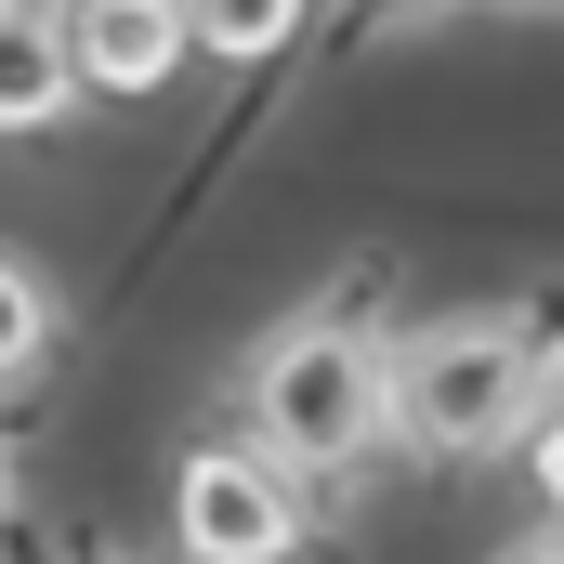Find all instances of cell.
<instances>
[{
    "instance_id": "1",
    "label": "cell",
    "mask_w": 564,
    "mask_h": 564,
    "mask_svg": "<svg viewBox=\"0 0 564 564\" xmlns=\"http://www.w3.org/2000/svg\"><path fill=\"white\" fill-rule=\"evenodd\" d=\"M237 421L263 433L302 473H355L381 433H394V341L355 315V302H315L263 328V355L237 368Z\"/></svg>"
},
{
    "instance_id": "2",
    "label": "cell",
    "mask_w": 564,
    "mask_h": 564,
    "mask_svg": "<svg viewBox=\"0 0 564 564\" xmlns=\"http://www.w3.org/2000/svg\"><path fill=\"white\" fill-rule=\"evenodd\" d=\"M552 394L564 381H552L525 315H446L421 341H394V433L421 459H499V446L539 433Z\"/></svg>"
},
{
    "instance_id": "11",
    "label": "cell",
    "mask_w": 564,
    "mask_h": 564,
    "mask_svg": "<svg viewBox=\"0 0 564 564\" xmlns=\"http://www.w3.org/2000/svg\"><path fill=\"white\" fill-rule=\"evenodd\" d=\"M0 13H26V26H79V0H0Z\"/></svg>"
},
{
    "instance_id": "7",
    "label": "cell",
    "mask_w": 564,
    "mask_h": 564,
    "mask_svg": "<svg viewBox=\"0 0 564 564\" xmlns=\"http://www.w3.org/2000/svg\"><path fill=\"white\" fill-rule=\"evenodd\" d=\"M40 355H53V289H40V263H13V408L40 394Z\"/></svg>"
},
{
    "instance_id": "6",
    "label": "cell",
    "mask_w": 564,
    "mask_h": 564,
    "mask_svg": "<svg viewBox=\"0 0 564 564\" xmlns=\"http://www.w3.org/2000/svg\"><path fill=\"white\" fill-rule=\"evenodd\" d=\"M184 13H197V53H224V66H276L315 0H184Z\"/></svg>"
},
{
    "instance_id": "3",
    "label": "cell",
    "mask_w": 564,
    "mask_h": 564,
    "mask_svg": "<svg viewBox=\"0 0 564 564\" xmlns=\"http://www.w3.org/2000/svg\"><path fill=\"white\" fill-rule=\"evenodd\" d=\"M302 459H276L263 433H224V446H184L171 473V525L197 564H289L302 552Z\"/></svg>"
},
{
    "instance_id": "14",
    "label": "cell",
    "mask_w": 564,
    "mask_h": 564,
    "mask_svg": "<svg viewBox=\"0 0 564 564\" xmlns=\"http://www.w3.org/2000/svg\"><path fill=\"white\" fill-rule=\"evenodd\" d=\"M552 525H564V512H552Z\"/></svg>"
},
{
    "instance_id": "12",
    "label": "cell",
    "mask_w": 564,
    "mask_h": 564,
    "mask_svg": "<svg viewBox=\"0 0 564 564\" xmlns=\"http://www.w3.org/2000/svg\"><path fill=\"white\" fill-rule=\"evenodd\" d=\"M512 13H564V0H512Z\"/></svg>"
},
{
    "instance_id": "9",
    "label": "cell",
    "mask_w": 564,
    "mask_h": 564,
    "mask_svg": "<svg viewBox=\"0 0 564 564\" xmlns=\"http://www.w3.org/2000/svg\"><path fill=\"white\" fill-rule=\"evenodd\" d=\"M433 13H459V0H355V13H341V40H381V26H433Z\"/></svg>"
},
{
    "instance_id": "8",
    "label": "cell",
    "mask_w": 564,
    "mask_h": 564,
    "mask_svg": "<svg viewBox=\"0 0 564 564\" xmlns=\"http://www.w3.org/2000/svg\"><path fill=\"white\" fill-rule=\"evenodd\" d=\"M525 473H539V499L564 512V394L539 408V433H525Z\"/></svg>"
},
{
    "instance_id": "10",
    "label": "cell",
    "mask_w": 564,
    "mask_h": 564,
    "mask_svg": "<svg viewBox=\"0 0 564 564\" xmlns=\"http://www.w3.org/2000/svg\"><path fill=\"white\" fill-rule=\"evenodd\" d=\"M499 564H564V525H539V539H512Z\"/></svg>"
},
{
    "instance_id": "5",
    "label": "cell",
    "mask_w": 564,
    "mask_h": 564,
    "mask_svg": "<svg viewBox=\"0 0 564 564\" xmlns=\"http://www.w3.org/2000/svg\"><path fill=\"white\" fill-rule=\"evenodd\" d=\"M79 93H93L79 40H66V26H26V13H0V119H13V132H53Z\"/></svg>"
},
{
    "instance_id": "13",
    "label": "cell",
    "mask_w": 564,
    "mask_h": 564,
    "mask_svg": "<svg viewBox=\"0 0 564 564\" xmlns=\"http://www.w3.org/2000/svg\"><path fill=\"white\" fill-rule=\"evenodd\" d=\"M79 564H132V552H79Z\"/></svg>"
},
{
    "instance_id": "4",
    "label": "cell",
    "mask_w": 564,
    "mask_h": 564,
    "mask_svg": "<svg viewBox=\"0 0 564 564\" xmlns=\"http://www.w3.org/2000/svg\"><path fill=\"white\" fill-rule=\"evenodd\" d=\"M79 66H93V93L106 106H144V93H171L184 79V53H197V13L184 0H79Z\"/></svg>"
}]
</instances>
